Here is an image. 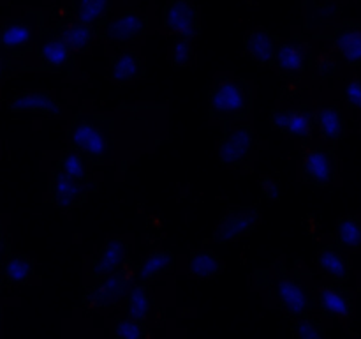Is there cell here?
<instances>
[{"label":"cell","instance_id":"cell-35","mask_svg":"<svg viewBox=\"0 0 361 339\" xmlns=\"http://www.w3.org/2000/svg\"><path fill=\"white\" fill-rule=\"evenodd\" d=\"M261 187H263V193L267 194L268 198H274V200H277V198H279V184H277V180L274 179V177H264V179L261 180Z\"/></svg>","mask_w":361,"mask_h":339},{"label":"cell","instance_id":"cell-28","mask_svg":"<svg viewBox=\"0 0 361 339\" xmlns=\"http://www.w3.org/2000/svg\"><path fill=\"white\" fill-rule=\"evenodd\" d=\"M34 274V260L23 254H14L4 265V275L9 282H27Z\"/></svg>","mask_w":361,"mask_h":339},{"label":"cell","instance_id":"cell-18","mask_svg":"<svg viewBox=\"0 0 361 339\" xmlns=\"http://www.w3.org/2000/svg\"><path fill=\"white\" fill-rule=\"evenodd\" d=\"M147 71V62H145L143 56L136 52H130V49H126V52L118 53V55L113 59L111 62V74L109 76L116 81H134L137 78H141Z\"/></svg>","mask_w":361,"mask_h":339},{"label":"cell","instance_id":"cell-10","mask_svg":"<svg viewBox=\"0 0 361 339\" xmlns=\"http://www.w3.org/2000/svg\"><path fill=\"white\" fill-rule=\"evenodd\" d=\"M88 193V184L87 180L76 179L67 173L59 172L55 173L49 186V194H51V201L59 207L69 208L73 205L81 203L85 201Z\"/></svg>","mask_w":361,"mask_h":339},{"label":"cell","instance_id":"cell-12","mask_svg":"<svg viewBox=\"0 0 361 339\" xmlns=\"http://www.w3.org/2000/svg\"><path fill=\"white\" fill-rule=\"evenodd\" d=\"M254 143V133L249 126H240L229 131L219 145V159L224 165H238L249 154Z\"/></svg>","mask_w":361,"mask_h":339},{"label":"cell","instance_id":"cell-33","mask_svg":"<svg viewBox=\"0 0 361 339\" xmlns=\"http://www.w3.org/2000/svg\"><path fill=\"white\" fill-rule=\"evenodd\" d=\"M60 172L67 173V175L71 177H76V179L87 180V172H85L83 159H81V155L74 150L67 152V154L63 155L62 161H60Z\"/></svg>","mask_w":361,"mask_h":339},{"label":"cell","instance_id":"cell-15","mask_svg":"<svg viewBox=\"0 0 361 339\" xmlns=\"http://www.w3.org/2000/svg\"><path fill=\"white\" fill-rule=\"evenodd\" d=\"M303 173L317 187L330 186L334 180V165L323 148H310L303 157Z\"/></svg>","mask_w":361,"mask_h":339},{"label":"cell","instance_id":"cell-32","mask_svg":"<svg viewBox=\"0 0 361 339\" xmlns=\"http://www.w3.org/2000/svg\"><path fill=\"white\" fill-rule=\"evenodd\" d=\"M295 335L298 339H326L319 325L307 314L295 318Z\"/></svg>","mask_w":361,"mask_h":339},{"label":"cell","instance_id":"cell-19","mask_svg":"<svg viewBox=\"0 0 361 339\" xmlns=\"http://www.w3.org/2000/svg\"><path fill=\"white\" fill-rule=\"evenodd\" d=\"M11 112H37L44 115H59L60 105L53 97L37 92H25L16 95L9 105Z\"/></svg>","mask_w":361,"mask_h":339},{"label":"cell","instance_id":"cell-20","mask_svg":"<svg viewBox=\"0 0 361 339\" xmlns=\"http://www.w3.org/2000/svg\"><path fill=\"white\" fill-rule=\"evenodd\" d=\"M335 48L351 64H361V25H344L334 37Z\"/></svg>","mask_w":361,"mask_h":339},{"label":"cell","instance_id":"cell-27","mask_svg":"<svg viewBox=\"0 0 361 339\" xmlns=\"http://www.w3.org/2000/svg\"><path fill=\"white\" fill-rule=\"evenodd\" d=\"M317 126H319L321 134L328 140H338L344 136V119L335 106L321 109L317 115Z\"/></svg>","mask_w":361,"mask_h":339},{"label":"cell","instance_id":"cell-8","mask_svg":"<svg viewBox=\"0 0 361 339\" xmlns=\"http://www.w3.org/2000/svg\"><path fill=\"white\" fill-rule=\"evenodd\" d=\"M51 34H55L67 48L73 53L76 52H85L92 46L95 35L99 34L97 28L90 27V25H85L83 21L78 20L76 16L63 18L59 23L55 25V28L51 30Z\"/></svg>","mask_w":361,"mask_h":339},{"label":"cell","instance_id":"cell-9","mask_svg":"<svg viewBox=\"0 0 361 339\" xmlns=\"http://www.w3.org/2000/svg\"><path fill=\"white\" fill-rule=\"evenodd\" d=\"M243 49H245V55L254 62L261 66H274L279 49H281V41L267 28L257 27L247 34Z\"/></svg>","mask_w":361,"mask_h":339},{"label":"cell","instance_id":"cell-31","mask_svg":"<svg viewBox=\"0 0 361 339\" xmlns=\"http://www.w3.org/2000/svg\"><path fill=\"white\" fill-rule=\"evenodd\" d=\"M171 59L176 67H185L192 60V39L171 37Z\"/></svg>","mask_w":361,"mask_h":339},{"label":"cell","instance_id":"cell-13","mask_svg":"<svg viewBox=\"0 0 361 339\" xmlns=\"http://www.w3.org/2000/svg\"><path fill=\"white\" fill-rule=\"evenodd\" d=\"M73 143L78 150L83 152L87 157L101 161L106 155V148H108V141L102 136L101 131L95 126H92L87 120H78L73 127Z\"/></svg>","mask_w":361,"mask_h":339},{"label":"cell","instance_id":"cell-11","mask_svg":"<svg viewBox=\"0 0 361 339\" xmlns=\"http://www.w3.org/2000/svg\"><path fill=\"white\" fill-rule=\"evenodd\" d=\"M275 292H277L282 311L288 316L298 318L307 314V309H309V297H307L302 285H298L295 279L286 278V275L277 278L275 279Z\"/></svg>","mask_w":361,"mask_h":339},{"label":"cell","instance_id":"cell-4","mask_svg":"<svg viewBox=\"0 0 361 339\" xmlns=\"http://www.w3.org/2000/svg\"><path fill=\"white\" fill-rule=\"evenodd\" d=\"M164 27L171 37L196 39L201 25L192 0H169L164 7Z\"/></svg>","mask_w":361,"mask_h":339},{"label":"cell","instance_id":"cell-2","mask_svg":"<svg viewBox=\"0 0 361 339\" xmlns=\"http://www.w3.org/2000/svg\"><path fill=\"white\" fill-rule=\"evenodd\" d=\"M208 102L215 117L235 120L250 112V92L229 78H217L208 92Z\"/></svg>","mask_w":361,"mask_h":339},{"label":"cell","instance_id":"cell-5","mask_svg":"<svg viewBox=\"0 0 361 339\" xmlns=\"http://www.w3.org/2000/svg\"><path fill=\"white\" fill-rule=\"evenodd\" d=\"M148 30V18L136 11H126L113 18L102 28V37L108 44H123L143 37Z\"/></svg>","mask_w":361,"mask_h":339},{"label":"cell","instance_id":"cell-30","mask_svg":"<svg viewBox=\"0 0 361 339\" xmlns=\"http://www.w3.org/2000/svg\"><path fill=\"white\" fill-rule=\"evenodd\" d=\"M338 237L349 249H358L361 247V222L351 215L342 218L338 221Z\"/></svg>","mask_w":361,"mask_h":339},{"label":"cell","instance_id":"cell-23","mask_svg":"<svg viewBox=\"0 0 361 339\" xmlns=\"http://www.w3.org/2000/svg\"><path fill=\"white\" fill-rule=\"evenodd\" d=\"M175 265V254L171 251L154 253L136 267V282H148L162 272H168Z\"/></svg>","mask_w":361,"mask_h":339},{"label":"cell","instance_id":"cell-3","mask_svg":"<svg viewBox=\"0 0 361 339\" xmlns=\"http://www.w3.org/2000/svg\"><path fill=\"white\" fill-rule=\"evenodd\" d=\"M274 66L277 67L281 80H303L309 74L310 66H312V53H310L309 44L300 37H295L281 44Z\"/></svg>","mask_w":361,"mask_h":339},{"label":"cell","instance_id":"cell-7","mask_svg":"<svg viewBox=\"0 0 361 339\" xmlns=\"http://www.w3.org/2000/svg\"><path fill=\"white\" fill-rule=\"evenodd\" d=\"M257 222V208L256 207H242L231 210L221 219L214 232V240L219 244L233 242L238 237H243L256 226Z\"/></svg>","mask_w":361,"mask_h":339},{"label":"cell","instance_id":"cell-6","mask_svg":"<svg viewBox=\"0 0 361 339\" xmlns=\"http://www.w3.org/2000/svg\"><path fill=\"white\" fill-rule=\"evenodd\" d=\"M129 265V244L123 239H109L99 251L90 268V275L95 279L108 278Z\"/></svg>","mask_w":361,"mask_h":339},{"label":"cell","instance_id":"cell-25","mask_svg":"<svg viewBox=\"0 0 361 339\" xmlns=\"http://www.w3.org/2000/svg\"><path fill=\"white\" fill-rule=\"evenodd\" d=\"M224 268L221 258L212 251H197L189 260V274L197 279H208Z\"/></svg>","mask_w":361,"mask_h":339},{"label":"cell","instance_id":"cell-34","mask_svg":"<svg viewBox=\"0 0 361 339\" xmlns=\"http://www.w3.org/2000/svg\"><path fill=\"white\" fill-rule=\"evenodd\" d=\"M345 99H348L349 106L355 109H361V81L355 80L345 87Z\"/></svg>","mask_w":361,"mask_h":339},{"label":"cell","instance_id":"cell-14","mask_svg":"<svg viewBox=\"0 0 361 339\" xmlns=\"http://www.w3.org/2000/svg\"><path fill=\"white\" fill-rule=\"evenodd\" d=\"M271 124L275 129L286 134L309 136L314 129V117L307 109H275L271 113Z\"/></svg>","mask_w":361,"mask_h":339},{"label":"cell","instance_id":"cell-1","mask_svg":"<svg viewBox=\"0 0 361 339\" xmlns=\"http://www.w3.org/2000/svg\"><path fill=\"white\" fill-rule=\"evenodd\" d=\"M134 279H136V267H133L130 263L122 270L108 275V278L99 279V282H95L83 293L81 307L88 316H94L97 311L122 302V300H126L129 286Z\"/></svg>","mask_w":361,"mask_h":339},{"label":"cell","instance_id":"cell-29","mask_svg":"<svg viewBox=\"0 0 361 339\" xmlns=\"http://www.w3.org/2000/svg\"><path fill=\"white\" fill-rule=\"evenodd\" d=\"M116 339H154L143 321H137L130 316H122L115 325Z\"/></svg>","mask_w":361,"mask_h":339},{"label":"cell","instance_id":"cell-22","mask_svg":"<svg viewBox=\"0 0 361 339\" xmlns=\"http://www.w3.org/2000/svg\"><path fill=\"white\" fill-rule=\"evenodd\" d=\"M111 0H74V16L85 25L94 28H104L106 16Z\"/></svg>","mask_w":361,"mask_h":339},{"label":"cell","instance_id":"cell-17","mask_svg":"<svg viewBox=\"0 0 361 339\" xmlns=\"http://www.w3.org/2000/svg\"><path fill=\"white\" fill-rule=\"evenodd\" d=\"M34 27L23 18H11L4 23L2 44L7 52H20L34 42Z\"/></svg>","mask_w":361,"mask_h":339},{"label":"cell","instance_id":"cell-21","mask_svg":"<svg viewBox=\"0 0 361 339\" xmlns=\"http://www.w3.org/2000/svg\"><path fill=\"white\" fill-rule=\"evenodd\" d=\"M126 316L134 318L137 321H147L148 314H150L152 307V297H150V286L148 282H136L133 288L129 290L126 297Z\"/></svg>","mask_w":361,"mask_h":339},{"label":"cell","instance_id":"cell-24","mask_svg":"<svg viewBox=\"0 0 361 339\" xmlns=\"http://www.w3.org/2000/svg\"><path fill=\"white\" fill-rule=\"evenodd\" d=\"M317 300L330 314L335 316H349L351 314V299H349L348 292L337 286H324L319 290Z\"/></svg>","mask_w":361,"mask_h":339},{"label":"cell","instance_id":"cell-26","mask_svg":"<svg viewBox=\"0 0 361 339\" xmlns=\"http://www.w3.org/2000/svg\"><path fill=\"white\" fill-rule=\"evenodd\" d=\"M317 261H319L321 268L326 272L330 278L337 279V281H344L349 275V265L345 258L338 253L335 247L326 246L319 251L317 254Z\"/></svg>","mask_w":361,"mask_h":339},{"label":"cell","instance_id":"cell-16","mask_svg":"<svg viewBox=\"0 0 361 339\" xmlns=\"http://www.w3.org/2000/svg\"><path fill=\"white\" fill-rule=\"evenodd\" d=\"M37 55L42 64L51 69H67L73 66V52L51 32L39 41Z\"/></svg>","mask_w":361,"mask_h":339}]
</instances>
